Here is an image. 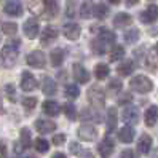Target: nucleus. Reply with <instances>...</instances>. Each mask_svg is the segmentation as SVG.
Listing matches in <instances>:
<instances>
[{"label":"nucleus","instance_id":"f257e3e1","mask_svg":"<svg viewBox=\"0 0 158 158\" xmlns=\"http://www.w3.org/2000/svg\"><path fill=\"white\" fill-rule=\"evenodd\" d=\"M19 45H21L19 40H15V42H8L3 48H2V64H3L6 69L13 67L15 64H16Z\"/></svg>","mask_w":158,"mask_h":158},{"label":"nucleus","instance_id":"f03ea898","mask_svg":"<svg viewBox=\"0 0 158 158\" xmlns=\"http://www.w3.org/2000/svg\"><path fill=\"white\" fill-rule=\"evenodd\" d=\"M129 88L136 93H141V94H145V93H150L153 88V83L152 80L145 77V75H137L134 77L131 81H129Z\"/></svg>","mask_w":158,"mask_h":158},{"label":"nucleus","instance_id":"7ed1b4c3","mask_svg":"<svg viewBox=\"0 0 158 158\" xmlns=\"http://www.w3.org/2000/svg\"><path fill=\"white\" fill-rule=\"evenodd\" d=\"M26 62L29 64L31 67H34V69H43L46 66V56H45L43 51L35 50V51L29 53L26 56Z\"/></svg>","mask_w":158,"mask_h":158},{"label":"nucleus","instance_id":"20e7f679","mask_svg":"<svg viewBox=\"0 0 158 158\" xmlns=\"http://www.w3.org/2000/svg\"><path fill=\"white\" fill-rule=\"evenodd\" d=\"M88 99L93 106H96V107H102L104 106V93H102V89L99 86H91L88 89Z\"/></svg>","mask_w":158,"mask_h":158},{"label":"nucleus","instance_id":"39448f33","mask_svg":"<svg viewBox=\"0 0 158 158\" xmlns=\"http://www.w3.org/2000/svg\"><path fill=\"white\" fill-rule=\"evenodd\" d=\"M122 120L126 123V125H136L137 122H139V110H137V107H134V106H129V107H126L123 112H122Z\"/></svg>","mask_w":158,"mask_h":158},{"label":"nucleus","instance_id":"423d86ee","mask_svg":"<svg viewBox=\"0 0 158 158\" xmlns=\"http://www.w3.org/2000/svg\"><path fill=\"white\" fill-rule=\"evenodd\" d=\"M78 139H81V141H93V139L98 137V129L93 126V125H81L78 128Z\"/></svg>","mask_w":158,"mask_h":158},{"label":"nucleus","instance_id":"0eeeda50","mask_svg":"<svg viewBox=\"0 0 158 158\" xmlns=\"http://www.w3.org/2000/svg\"><path fill=\"white\" fill-rule=\"evenodd\" d=\"M37 86H39V83H37L35 77L31 72L24 70L21 75V89L23 91H34V89H37Z\"/></svg>","mask_w":158,"mask_h":158},{"label":"nucleus","instance_id":"6e6552de","mask_svg":"<svg viewBox=\"0 0 158 158\" xmlns=\"http://www.w3.org/2000/svg\"><path fill=\"white\" fill-rule=\"evenodd\" d=\"M3 10L8 16H15V18H19L23 16V5L19 0H10V2H6L5 6H3Z\"/></svg>","mask_w":158,"mask_h":158},{"label":"nucleus","instance_id":"1a4fd4ad","mask_svg":"<svg viewBox=\"0 0 158 158\" xmlns=\"http://www.w3.org/2000/svg\"><path fill=\"white\" fill-rule=\"evenodd\" d=\"M23 31L26 34L27 39H35L37 35H39V23H37V19H34V18H31V19H27L23 26Z\"/></svg>","mask_w":158,"mask_h":158},{"label":"nucleus","instance_id":"9d476101","mask_svg":"<svg viewBox=\"0 0 158 158\" xmlns=\"http://www.w3.org/2000/svg\"><path fill=\"white\" fill-rule=\"evenodd\" d=\"M98 150H99V155H101L102 158H107V156H110V155L114 153V150H115V144H114V141H112L110 137H106L102 142H99Z\"/></svg>","mask_w":158,"mask_h":158},{"label":"nucleus","instance_id":"9b49d317","mask_svg":"<svg viewBox=\"0 0 158 158\" xmlns=\"http://www.w3.org/2000/svg\"><path fill=\"white\" fill-rule=\"evenodd\" d=\"M62 32H64V35H66L69 40H77L80 37V34H81V29H80V26L75 24V23H67V24L62 26Z\"/></svg>","mask_w":158,"mask_h":158},{"label":"nucleus","instance_id":"f8f14e48","mask_svg":"<svg viewBox=\"0 0 158 158\" xmlns=\"http://www.w3.org/2000/svg\"><path fill=\"white\" fill-rule=\"evenodd\" d=\"M158 16V6L156 5H148L145 10L141 13V21L144 24H152Z\"/></svg>","mask_w":158,"mask_h":158},{"label":"nucleus","instance_id":"ddd939ff","mask_svg":"<svg viewBox=\"0 0 158 158\" xmlns=\"http://www.w3.org/2000/svg\"><path fill=\"white\" fill-rule=\"evenodd\" d=\"M35 129L39 133L42 134H48V133H53L54 129H56V125H54L53 122H50V120H43V118H39V120H35V123H34Z\"/></svg>","mask_w":158,"mask_h":158},{"label":"nucleus","instance_id":"4468645a","mask_svg":"<svg viewBox=\"0 0 158 158\" xmlns=\"http://www.w3.org/2000/svg\"><path fill=\"white\" fill-rule=\"evenodd\" d=\"M136 136V129L133 126H125L122 128L118 131V139H120V142H123V144H129V142H133V139Z\"/></svg>","mask_w":158,"mask_h":158},{"label":"nucleus","instance_id":"2eb2a0df","mask_svg":"<svg viewBox=\"0 0 158 158\" xmlns=\"http://www.w3.org/2000/svg\"><path fill=\"white\" fill-rule=\"evenodd\" d=\"M58 39V31L54 29V27L48 26V27H45V29L42 31V35H40V42L43 45H50L51 42H54Z\"/></svg>","mask_w":158,"mask_h":158},{"label":"nucleus","instance_id":"dca6fc26","mask_svg":"<svg viewBox=\"0 0 158 158\" xmlns=\"http://www.w3.org/2000/svg\"><path fill=\"white\" fill-rule=\"evenodd\" d=\"M73 77L78 83H88L89 81V72L81 66V64H73Z\"/></svg>","mask_w":158,"mask_h":158},{"label":"nucleus","instance_id":"f3484780","mask_svg":"<svg viewBox=\"0 0 158 158\" xmlns=\"http://www.w3.org/2000/svg\"><path fill=\"white\" fill-rule=\"evenodd\" d=\"M42 109H43V112L46 114V115H50V117H58L59 115V112H61V107H59V104L56 101H45L43 102V106H42Z\"/></svg>","mask_w":158,"mask_h":158},{"label":"nucleus","instance_id":"a211bd4d","mask_svg":"<svg viewBox=\"0 0 158 158\" xmlns=\"http://www.w3.org/2000/svg\"><path fill=\"white\" fill-rule=\"evenodd\" d=\"M152 148V137L148 134H142L137 141V150L141 152L142 155H147Z\"/></svg>","mask_w":158,"mask_h":158},{"label":"nucleus","instance_id":"6ab92c4d","mask_svg":"<svg viewBox=\"0 0 158 158\" xmlns=\"http://www.w3.org/2000/svg\"><path fill=\"white\" fill-rule=\"evenodd\" d=\"M133 23V18L129 16L128 13H118L115 18H114V26L117 29H123V27H128L131 26Z\"/></svg>","mask_w":158,"mask_h":158},{"label":"nucleus","instance_id":"aec40b11","mask_svg":"<svg viewBox=\"0 0 158 158\" xmlns=\"http://www.w3.org/2000/svg\"><path fill=\"white\" fill-rule=\"evenodd\" d=\"M158 120V107L156 106H150L145 110V115H144V122L147 126H155Z\"/></svg>","mask_w":158,"mask_h":158},{"label":"nucleus","instance_id":"412c9836","mask_svg":"<svg viewBox=\"0 0 158 158\" xmlns=\"http://www.w3.org/2000/svg\"><path fill=\"white\" fill-rule=\"evenodd\" d=\"M106 123H107V133H112L114 129L117 128V109L115 107H109L107 109Z\"/></svg>","mask_w":158,"mask_h":158},{"label":"nucleus","instance_id":"4be33fe9","mask_svg":"<svg viewBox=\"0 0 158 158\" xmlns=\"http://www.w3.org/2000/svg\"><path fill=\"white\" fill-rule=\"evenodd\" d=\"M94 8H96V5L91 2V0H86V2H83L81 5H80V16L81 18H85V19H88V18H91V16H94Z\"/></svg>","mask_w":158,"mask_h":158},{"label":"nucleus","instance_id":"5701e85b","mask_svg":"<svg viewBox=\"0 0 158 158\" xmlns=\"http://www.w3.org/2000/svg\"><path fill=\"white\" fill-rule=\"evenodd\" d=\"M42 91H43V94H46V96H53V94H56L58 88H56V83L53 81V78L46 77V78L43 80V83H42Z\"/></svg>","mask_w":158,"mask_h":158},{"label":"nucleus","instance_id":"b1692460","mask_svg":"<svg viewBox=\"0 0 158 158\" xmlns=\"http://www.w3.org/2000/svg\"><path fill=\"white\" fill-rule=\"evenodd\" d=\"M134 69H136V64H134L133 61H123V62L117 67V72H118L122 77H126V75H129V73H133Z\"/></svg>","mask_w":158,"mask_h":158},{"label":"nucleus","instance_id":"393cba45","mask_svg":"<svg viewBox=\"0 0 158 158\" xmlns=\"http://www.w3.org/2000/svg\"><path fill=\"white\" fill-rule=\"evenodd\" d=\"M96 39H99L102 43H106V45H112L115 42V34L112 31H109V29H101L99 35L96 37Z\"/></svg>","mask_w":158,"mask_h":158},{"label":"nucleus","instance_id":"a878e982","mask_svg":"<svg viewBox=\"0 0 158 158\" xmlns=\"http://www.w3.org/2000/svg\"><path fill=\"white\" fill-rule=\"evenodd\" d=\"M50 59H51V64L54 67H59L64 61V50L62 48H54L50 54Z\"/></svg>","mask_w":158,"mask_h":158},{"label":"nucleus","instance_id":"bb28decb","mask_svg":"<svg viewBox=\"0 0 158 158\" xmlns=\"http://www.w3.org/2000/svg\"><path fill=\"white\" fill-rule=\"evenodd\" d=\"M80 118L83 122H101L99 114L94 112V110H89V109H83L81 114H80Z\"/></svg>","mask_w":158,"mask_h":158},{"label":"nucleus","instance_id":"cd10ccee","mask_svg":"<svg viewBox=\"0 0 158 158\" xmlns=\"http://www.w3.org/2000/svg\"><path fill=\"white\" fill-rule=\"evenodd\" d=\"M109 73H110V69L107 64H98V66L94 67V77L98 80H104L109 77Z\"/></svg>","mask_w":158,"mask_h":158},{"label":"nucleus","instance_id":"c85d7f7f","mask_svg":"<svg viewBox=\"0 0 158 158\" xmlns=\"http://www.w3.org/2000/svg\"><path fill=\"white\" fill-rule=\"evenodd\" d=\"M43 5H45V10L50 16H56L59 11V3L56 0H43Z\"/></svg>","mask_w":158,"mask_h":158},{"label":"nucleus","instance_id":"c756f323","mask_svg":"<svg viewBox=\"0 0 158 158\" xmlns=\"http://www.w3.org/2000/svg\"><path fill=\"white\" fill-rule=\"evenodd\" d=\"M19 136H21L19 144H21L24 148H29V147L32 145V136H31V131H29L27 128H23V129H21V133H19Z\"/></svg>","mask_w":158,"mask_h":158},{"label":"nucleus","instance_id":"7c9ffc66","mask_svg":"<svg viewBox=\"0 0 158 158\" xmlns=\"http://www.w3.org/2000/svg\"><path fill=\"white\" fill-rule=\"evenodd\" d=\"M78 13V0H67L66 3V16L73 18Z\"/></svg>","mask_w":158,"mask_h":158},{"label":"nucleus","instance_id":"2f4dec72","mask_svg":"<svg viewBox=\"0 0 158 158\" xmlns=\"http://www.w3.org/2000/svg\"><path fill=\"white\" fill-rule=\"evenodd\" d=\"M123 56H125V48H123L122 45L114 46V50L110 51V61H114V62L122 61V59H123Z\"/></svg>","mask_w":158,"mask_h":158},{"label":"nucleus","instance_id":"473e14b6","mask_svg":"<svg viewBox=\"0 0 158 158\" xmlns=\"http://www.w3.org/2000/svg\"><path fill=\"white\" fill-rule=\"evenodd\" d=\"M64 93H66L67 98L75 99V98H78V94H80V88H78L77 85H73V83H69V85L64 86Z\"/></svg>","mask_w":158,"mask_h":158},{"label":"nucleus","instance_id":"72a5a7b5","mask_svg":"<svg viewBox=\"0 0 158 158\" xmlns=\"http://www.w3.org/2000/svg\"><path fill=\"white\" fill-rule=\"evenodd\" d=\"M139 40V29L131 27L128 32H125V42L126 43H136Z\"/></svg>","mask_w":158,"mask_h":158},{"label":"nucleus","instance_id":"f704fd0d","mask_svg":"<svg viewBox=\"0 0 158 158\" xmlns=\"http://www.w3.org/2000/svg\"><path fill=\"white\" fill-rule=\"evenodd\" d=\"M107 15H109V8H107V5H104V3L96 5V8H94V16L98 18V19H104Z\"/></svg>","mask_w":158,"mask_h":158},{"label":"nucleus","instance_id":"c9c22d12","mask_svg":"<svg viewBox=\"0 0 158 158\" xmlns=\"http://www.w3.org/2000/svg\"><path fill=\"white\" fill-rule=\"evenodd\" d=\"M2 32L5 35H15L18 32V24L16 23H3L2 24Z\"/></svg>","mask_w":158,"mask_h":158},{"label":"nucleus","instance_id":"e433bc0d","mask_svg":"<svg viewBox=\"0 0 158 158\" xmlns=\"http://www.w3.org/2000/svg\"><path fill=\"white\" fill-rule=\"evenodd\" d=\"M48 148H50L48 141H45V139H42V137H39V139L35 141V150H37V152L46 153V152H48Z\"/></svg>","mask_w":158,"mask_h":158},{"label":"nucleus","instance_id":"4c0bfd02","mask_svg":"<svg viewBox=\"0 0 158 158\" xmlns=\"http://www.w3.org/2000/svg\"><path fill=\"white\" fill-rule=\"evenodd\" d=\"M93 51H94L96 54H104L106 53V50H107V45L106 43H102L99 39H94L93 40Z\"/></svg>","mask_w":158,"mask_h":158},{"label":"nucleus","instance_id":"58836bf2","mask_svg":"<svg viewBox=\"0 0 158 158\" xmlns=\"http://www.w3.org/2000/svg\"><path fill=\"white\" fill-rule=\"evenodd\" d=\"M64 114H66V117L69 120H75L77 118V109L73 104H66L64 106Z\"/></svg>","mask_w":158,"mask_h":158},{"label":"nucleus","instance_id":"ea45409f","mask_svg":"<svg viewBox=\"0 0 158 158\" xmlns=\"http://www.w3.org/2000/svg\"><path fill=\"white\" fill-rule=\"evenodd\" d=\"M5 94H6V98L10 99L11 102H15V101H16V89H15V85H11V83L5 85Z\"/></svg>","mask_w":158,"mask_h":158},{"label":"nucleus","instance_id":"a19ab883","mask_svg":"<svg viewBox=\"0 0 158 158\" xmlns=\"http://www.w3.org/2000/svg\"><path fill=\"white\" fill-rule=\"evenodd\" d=\"M23 106H24V109H27V110L35 109V106H37V98H24V99H23Z\"/></svg>","mask_w":158,"mask_h":158},{"label":"nucleus","instance_id":"79ce46f5","mask_svg":"<svg viewBox=\"0 0 158 158\" xmlns=\"http://www.w3.org/2000/svg\"><path fill=\"white\" fill-rule=\"evenodd\" d=\"M133 96L129 94V93H123V94H120L118 98V104H128V102H131Z\"/></svg>","mask_w":158,"mask_h":158},{"label":"nucleus","instance_id":"37998d69","mask_svg":"<svg viewBox=\"0 0 158 158\" xmlns=\"http://www.w3.org/2000/svg\"><path fill=\"white\" fill-rule=\"evenodd\" d=\"M0 158H8V150H6V144L2 137H0Z\"/></svg>","mask_w":158,"mask_h":158},{"label":"nucleus","instance_id":"c03bdc74","mask_svg":"<svg viewBox=\"0 0 158 158\" xmlns=\"http://www.w3.org/2000/svg\"><path fill=\"white\" fill-rule=\"evenodd\" d=\"M109 88L110 89H112V91H118L120 88H122V81H120V80H117V78H114V80H110L109 81Z\"/></svg>","mask_w":158,"mask_h":158},{"label":"nucleus","instance_id":"a18cd8bd","mask_svg":"<svg viewBox=\"0 0 158 158\" xmlns=\"http://www.w3.org/2000/svg\"><path fill=\"white\" fill-rule=\"evenodd\" d=\"M66 142V136L64 134H56V136H53V144L54 145H61Z\"/></svg>","mask_w":158,"mask_h":158},{"label":"nucleus","instance_id":"49530a36","mask_svg":"<svg viewBox=\"0 0 158 158\" xmlns=\"http://www.w3.org/2000/svg\"><path fill=\"white\" fill-rule=\"evenodd\" d=\"M70 152H72L73 155H78V153L81 152L80 144H78V142H72V144H70Z\"/></svg>","mask_w":158,"mask_h":158},{"label":"nucleus","instance_id":"de8ad7c7","mask_svg":"<svg viewBox=\"0 0 158 158\" xmlns=\"http://www.w3.org/2000/svg\"><path fill=\"white\" fill-rule=\"evenodd\" d=\"M122 158H134V153H133V150H129V148L123 150V152H122Z\"/></svg>","mask_w":158,"mask_h":158},{"label":"nucleus","instance_id":"09e8293b","mask_svg":"<svg viewBox=\"0 0 158 158\" xmlns=\"http://www.w3.org/2000/svg\"><path fill=\"white\" fill-rule=\"evenodd\" d=\"M81 155H80V158H94L93 156V153L91 152H88V150H85V152H80Z\"/></svg>","mask_w":158,"mask_h":158},{"label":"nucleus","instance_id":"8fccbe9b","mask_svg":"<svg viewBox=\"0 0 158 158\" xmlns=\"http://www.w3.org/2000/svg\"><path fill=\"white\" fill-rule=\"evenodd\" d=\"M51 158H67L64 153H61V152H56V153H53V156Z\"/></svg>","mask_w":158,"mask_h":158},{"label":"nucleus","instance_id":"3c124183","mask_svg":"<svg viewBox=\"0 0 158 158\" xmlns=\"http://www.w3.org/2000/svg\"><path fill=\"white\" fill-rule=\"evenodd\" d=\"M137 2H139V0H126V5H128V6H131V5H136Z\"/></svg>","mask_w":158,"mask_h":158},{"label":"nucleus","instance_id":"603ef678","mask_svg":"<svg viewBox=\"0 0 158 158\" xmlns=\"http://www.w3.org/2000/svg\"><path fill=\"white\" fill-rule=\"evenodd\" d=\"M109 2H110V3H114V5H118V3H120V0H109Z\"/></svg>","mask_w":158,"mask_h":158},{"label":"nucleus","instance_id":"864d4df0","mask_svg":"<svg viewBox=\"0 0 158 158\" xmlns=\"http://www.w3.org/2000/svg\"><path fill=\"white\" fill-rule=\"evenodd\" d=\"M155 51L158 53V42H156V45H155Z\"/></svg>","mask_w":158,"mask_h":158},{"label":"nucleus","instance_id":"5fc2aeb1","mask_svg":"<svg viewBox=\"0 0 158 158\" xmlns=\"http://www.w3.org/2000/svg\"><path fill=\"white\" fill-rule=\"evenodd\" d=\"M27 158H31V156H27Z\"/></svg>","mask_w":158,"mask_h":158}]
</instances>
